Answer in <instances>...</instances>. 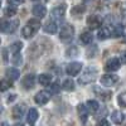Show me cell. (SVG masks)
Returning a JSON list of instances; mask_svg holds the SVG:
<instances>
[{"label":"cell","mask_w":126,"mask_h":126,"mask_svg":"<svg viewBox=\"0 0 126 126\" xmlns=\"http://www.w3.org/2000/svg\"><path fill=\"white\" fill-rule=\"evenodd\" d=\"M62 87L66 91H73L75 90V82H73V79H71V78H67L64 82H63Z\"/></svg>","instance_id":"d4e9b609"},{"label":"cell","mask_w":126,"mask_h":126,"mask_svg":"<svg viewBox=\"0 0 126 126\" xmlns=\"http://www.w3.org/2000/svg\"><path fill=\"white\" fill-rule=\"evenodd\" d=\"M120 58H121L120 61L124 63V64H126V50H125V52H122V54H121V57H120Z\"/></svg>","instance_id":"d590c367"},{"label":"cell","mask_w":126,"mask_h":126,"mask_svg":"<svg viewBox=\"0 0 126 126\" xmlns=\"http://www.w3.org/2000/svg\"><path fill=\"white\" fill-rule=\"evenodd\" d=\"M50 14H52V16H53L54 19H62L63 16H64V14H66V5L62 4L59 6L53 8V10L50 12Z\"/></svg>","instance_id":"30bf717a"},{"label":"cell","mask_w":126,"mask_h":126,"mask_svg":"<svg viewBox=\"0 0 126 126\" xmlns=\"http://www.w3.org/2000/svg\"><path fill=\"white\" fill-rule=\"evenodd\" d=\"M57 24L54 22H48L46 25H44V32L48 34H56L57 33Z\"/></svg>","instance_id":"d6986e66"},{"label":"cell","mask_w":126,"mask_h":126,"mask_svg":"<svg viewBox=\"0 0 126 126\" xmlns=\"http://www.w3.org/2000/svg\"><path fill=\"white\" fill-rule=\"evenodd\" d=\"M87 109H88V111H90V112L94 113V112H97V110L100 109V105H98V102H97V101H94V100H90V101H87Z\"/></svg>","instance_id":"603a6c76"},{"label":"cell","mask_w":126,"mask_h":126,"mask_svg":"<svg viewBox=\"0 0 126 126\" xmlns=\"http://www.w3.org/2000/svg\"><path fill=\"white\" fill-rule=\"evenodd\" d=\"M101 85L103 86H106V87H111L113 85H116L117 81H119V77L116 75H111V73H107V75H103L101 78Z\"/></svg>","instance_id":"277c9868"},{"label":"cell","mask_w":126,"mask_h":126,"mask_svg":"<svg viewBox=\"0 0 126 126\" xmlns=\"http://www.w3.org/2000/svg\"><path fill=\"white\" fill-rule=\"evenodd\" d=\"M22 48H23L22 42H15V43H13L12 46H10V52H12L13 54H18V53H20Z\"/></svg>","instance_id":"cb8c5ba5"},{"label":"cell","mask_w":126,"mask_h":126,"mask_svg":"<svg viewBox=\"0 0 126 126\" xmlns=\"http://www.w3.org/2000/svg\"><path fill=\"white\" fill-rule=\"evenodd\" d=\"M97 75H98V72L97 69L94 68V67H88L85 69V72L81 75V77L78 78V82H79V85H88V83L93 82L94 79L97 78Z\"/></svg>","instance_id":"6da1fadb"},{"label":"cell","mask_w":126,"mask_h":126,"mask_svg":"<svg viewBox=\"0 0 126 126\" xmlns=\"http://www.w3.org/2000/svg\"><path fill=\"white\" fill-rule=\"evenodd\" d=\"M38 82L42 86H49L50 82H52V77L49 75H47V73H43V75H40L38 77Z\"/></svg>","instance_id":"ffe728a7"},{"label":"cell","mask_w":126,"mask_h":126,"mask_svg":"<svg viewBox=\"0 0 126 126\" xmlns=\"http://www.w3.org/2000/svg\"><path fill=\"white\" fill-rule=\"evenodd\" d=\"M111 35H113V28H110V27H103L98 30V38L105 40L110 38Z\"/></svg>","instance_id":"7c38bea8"},{"label":"cell","mask_w":126,"mask_h":126,"mask_svg":"<svg viewBox=\"0 0 126 126\" xmlns=\"http://www.w3.org/2000/svg\"><path fill=\"white\" fill-rule=\"evenodd\" d=\"M34 1H38V0H34ZM39 1H40V0H39Z\"/></svg>","instance_id":"ab89813d"},{"label":"cell","mask_w":126,"mask_h":126,"mask_svg":"<svg viewBox=\"0 0 126 126\" xmlns=\"http://www.w3.org/2000/svg\"><path fill=\"white\" fill-rule=\"evenodd\" d=\"M111 120H112L115 124L120 125V124H122L124 120H125V115H124L121 111H113L112 115H111Z\"/></svg>","instance_id":"ac0fdd59"},{"label":"cell","mask_w":126,"mask_h":126,"mask_svg":"<svg viewBox=\"0 0 126 126\" xmlns=\"http://www.w3.org/2000/svg\"><path fill=\"white\" fill-rule=\"evenodd\" d=\"M59 92V85L58 83H53V85H50V88H49V93L50 94H56Z\"/></svg>","instance_id":"f546056e"},{"label":"cell","mask_w":126,"mask_h":126,"mask_svg":"<svg viewBox=\"0 0 126 126\" xmlns=\"http://www.w3.org/2000/svg\"><path fill=\"white\" fill-rule=\"evenodd\" d=\"M15 126H23V125H15Z\"/></svg>","instance_id":"f35d334b"},{"label":"cell","mask_w":126,"mask_h":126,"mask_svg":"<svg viewBox=\"0 0 126 126\" xmlns=\"http://www.w3.org/2000/svg\"><path fill=\"white\" fill-rule=\"evenodd\" d=\"M120 6H122V8H120V10H121V14L126 15V3H121V4H120Z\"/></svg>","instance_id":"e575fe53"},{"label":"cell","mask_w":126,"mask_h":126,"mask_svg":"<svg viewBox=\"0 0 126 126\" xmlns=\"http://www.w3.org/2000/svg\"><path fill=\"white\" fill-rule=\"evenodd\" d=\"M102 24V18L100 15H90L87 18V25L90 29H97Z\"/></svg>","instance_id":"52a82bcc"},{"label":"cell","mask_w":126,"mask_h":126,"mask_svg":"<svg viewBox=\"0 0 126 126\" xmlns=\"http://www.w3.org/2000/svg\"><path fill=\"white\" fill-rule=\"evenodd\" d=\"M23 3H24V0H8V4L10 6H18Z\"/></svg>","instance_id":"d6a6232c"},{"label":"cell","mask_w":126,"mask_h":126,"mask_svg":"<svg viewBox=\"0 0 126 126\" xmlns=\"http://www.w3.org/2000/svg\"><path fill=\"white\" fill-rule=\"evenodd\" d=\"M92 39H93V37L90 32H85V33H82L81 37H79V42L82 44H90L92 42Z\"/></svg>","instance_id":"44dd1931"},{"label":"cell","mask_w":126,"mask_h":126,"mask_svg":"<svg viewBox=\"0 0 126 126\" xmlns=\"http://www.w3.org/2000/svg\"><path fill=\"white\" fill-rule=\"evenodd\" d=\"M34 101L35 103L38 105H46L48 101H49V93L46 92V91H40L35 94V97H34Z\"/></svg>","instance_id":"9c48e42d"},{"label":"cell","mask_w":126,"mask_h":126,"mask_svg":"<svg viewBox=\"0 0 126 126\" xmlns=\"http://www.w3.org/2000/svg\"><path fill=\"white\" fill-rule=\"evenodd\" d=\"M32 13L37 18H43L47 14V9L44 5H34L33 9H32Z\"/></svg>","instance_id":"9a60e30c"},{"label":"cell","mask_w":126,"mask_h":126,"mask_svg":"<svg viewBox=\"0 0 126 126\" xmlns=\"http://www.w3.org/2000/svg\"><path fill=\"white\" fill-rule=\"evenodd\" d=\"M34 83H35V76L34 75H27L23 79H22V85L25 90H30L34 87Z\"/></svg>","instance_id":"8fae6325"},{"label":"cell","mask_w":126,"mask_h":126,"mask_svg":"<svg viewBox=\"0 0 126 126\" xmlns=\"http://www.w3.org/2000/svg\"><path fill=\"white\" fill-rule=\"evenodd\" d=\"M75 35V28L69 24H64L61 28V33H59V39L62 42H69L73 39Z\"/></svg>","instance_id":"3957f363"},{"label":"cell","mask_w":126,"mask_h":126,"mask_svg":"<svg viewBox=\"0 0 126 126\" xmlns=\"http://www.w3.org/2000/svg\"><path fill=\"white\" fill-rule=\"evenodd\" d=\"M85 6H81V5H77V6H75L72 10H71V13L72 14H75V15H77V14H82V13H85Z\"/></svg>","instance_id":"83f0119b"},{"label":"cell","mask_w":126,"mask_h":126,"mask_svg":"<svg viewBox=\"0 0 126 126\" xmlns=\"http://www.w3.org/2000/svg\"><path fill=\"white\" fill-rule=\"evenodd\" d=\"M94 93L102 100V101H109L112 96V93L107 90H100L98 87H94Z\"/></svg>","instance_id":"5bb4252c"},{"label":"cell","mask_w":126,"mask_h":126,"mask_svg":"<svg viewBox=\"0 0 126 126\" xmlns=\"http://www.w3.org/2000/svg\"><path fill=\"white\" fill-rule=\"evenodd\" d=\"M15 13H16V9L14 6H9L5 9V14L8 16H13V15H15Z\"/></svg>","instance_id":"1f68e13d"},{"label":"cell","mask_w":126,"mask_h":126,"mask_svg":"<svg viewBox=\"0 0 126 126\" xmlns=\"http://www.w3.org/2000/svg\"><path fill=\"white\" fill-rule=\"evenodd\" d=\"M18 27V22H10V20H3L1 22V32L3 33H13Z\"/></svg>","instance_id":"ba28073f"},{"label":"cell","mask_w":126,"mask_h":126,"mask_svg":"<svg viewBox=\"0 0 126 126\" xmlns=\"http://www.w3.org/2000/svg\"><path fill=\"white\" fill-rule=\"evenodd\" d=\"M1 126H9V125H8L6 122H3V125H1Z\"/></svg>","instance_id":"74e56055"},{"label":"cell","mask_w":126,"mask_h":126,"mask_svg":"<svg viewBox=\"0 0 126 126\" xmlns=\"http://www.w3.org/2000/svg\"><path fill=\"white\" fill-rule=\"evenodd\" d=\"M14 97H15V94H12V96H9V97H8V101H9V102H10V101H13Z\"/></svg>","instance_id":"8d00e7d4"},{"label":"cell","mask_w":126,"mask_h":126,"mask_svg":"<svg viewBox=\"0 0 126 126\" xmlns=\"http://www.w3.org/2000/svg\"><path fill=\"white\" fill-rule=\"evenodd\" d=\"M5 76H6V78H9L10 81H15V79L19 78L20 73H19V71H18L16 68H8L6 72H5Z\"/></svg>","instance_id":"e0dca14e"},{"label":"cell","mask_w":126,"mask_h":126,"mask_svg":"<svg viewBox=\"0 0 126 126\" xmlns=\"http://www.w3.org/2000/svg\"><path fill=\"white\" fill-rule=\"evenodd\" d=\"M39 27H40V22H39V20H35V19L30 20V22L22 29L23 37L24 38H28V39L32 38V37H34L35 33H37V30L39 29Z\"/></svg>","instance_id":"7a4b0ae2"},{"label":"cell","mask_w":126,"mask_h":126,"mask_svg":"<svg viewBox=\"0 0 126 126\" xmlns=\"http://www.w3.org/2000/svg\"><path fill=\"white\" fill-rule=\"evenodd\" d=\"M77 110H78V116H79V119H81V121H82V124H86V121H87V117H88V109L85 106V105H78V107H77Z\"/></svg>","instance_id":"4fadbf2b"},{"label":"cell","mask_w":126,"mask_h":126,"mask_svg":"<svg viewBox=\"0 0 126 126\" xmlns=\"http://www.w3.org/2000/svg\"><path fill=\"white\" fill-rule=\"evenodd\" d=\"M22 62H23L22 56H20L19 53H18V54H14V57H13V63H14L15 66H20V64H22Z\"/></svg>","instance_id":"4dcf8cb0"},{"label":"cell","mask_w":126,"mask_h":126,"mask_svg":"<svg viewBox=\"0 0 126 126\" xmlns=\"http://www.w3.org/2000/svg\"><path fill=\"white\" fill-rule=\"evenodd\" d=\"M24 111H25L24 105H16V106L13 109V111H12V115H13L14 119L18 120V119H22V117H23Z\"/></svg>","instance_id":"2e32d148"},{"label":"cell","mask_w":126,"mask_h":126,"mask_svg":"<svg viewBox=\"0 0 126 126\" xmlns=\"http://www.w3.org/2000/svg\"><path fill=\"white\" fill-rule=\"evenodd\" d=\"M97 126H111V124H110L107 120H105V119H103V120H101V121L97 124Z\"/></svg>","instance_id":"836d02e7"},{"label":"cell","mask_w":126,"mask_h":126,"mask_svg":"<svg viewBox=\"0 0 126 126\" xmlns=\"http://www.w3.org/2000/svg\"><path fill=\"white\" fill-rule=\"evenodd\" d=\"M117 102L121 107H126V92L119 94V97H117Z\"/></svg>","instance_id":"484cf974"},{"label":"cell","mask_w":126,"mask_h":126,"mask_svg":"<svg viewBox=\"0 0 126 126\" xmlns=\"http://www.w3.org/2000/svg\"><path fill=\"white\" fill-rule=\"evenodd\" d=\"M124 35V28L122 25H116L113 28V37H121Z\"/></svg>","instance_id":"4316f807"},{"label":"cell","mask_w":126,"mask_h":126,"mask_svg":"<svg viewBox=\"0 0 126 126\" xmlns=\"http://www.w3.org/2000/svg\"><path fill=\"white\" fill-rule=\"evenodd\" d=\"M81 69H82V63H79V62H72V63H69V64L67 66L66 72H67L68 76L75 77V76H77L78 73L81 72Z\"/></svg>","instance_id":"5b68a950"},{"label":"cell","mask_w":126,"mask_h":126,"mask_svg":"<svg viewBox=\"0 0 126 126\" xmlns=\"http://www.w3.org/2000/svg\"><path fill=\"white\" fill-rule=\"evenodd\" d=\"M120 63L121 61L116 57H112L110 58L107 62H106V64H105V69L109 71V72H113V71H117L120 68Z\"/></svg>","instance_id":"8992f818"},{"label":"cell","mask_w":126,"mask_h":126,"mask_svg":"<svg viewBox=\"0 0 126 126\" xmlns=\"http://www.w3.org/2000/svg\"><path fill=\"white\" fill-rule=\"evenodd\" d=\"M27 120H28L29 124H34V122L38 120V111H37L35 109H30L29 112H28Z\"/></svg>","instance_id":"7402d4cb"},{"label":"cell","mask_w":126,"mask_h":126,"mask_svg":"<svg viewBox=\"0 0 126 126\" xmlns=\"http://www.w3.org/2000/svg\"><path fill=\"white\" fill-rule=\"evenodd\" d=\"M12 87V82H10V79H3L1 81V91L4 92V91H6L8 88H10Z\"/></svg>","instance_id":"f1b7e54d"}]
</instances>
